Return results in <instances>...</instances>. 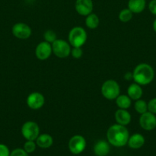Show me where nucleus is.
I'll return each instance as SVG.
<instances>
[{"label": "nucleus", "instance_id": "nucleus-1", "mask_svg": "<svg viewBox=\"0 0 156 156\" xmlns=\"http://www.w3.org/2000/svg\"><path fill=\"white\" fill-rule=\"evenodd\" d=\"M108 142L116 147H122L128 143L129 138L128 130L125 126L120 124H113L108 129L106 133Z\"/></svg>", "mask_w": 156, "mask_h": 156}, {"label": "nucleus", "instance_id": "nucleus-2", "mask_svg": "<svg viewBox=\"0 0 156 156\" xmlns=\"http://www.w3.org/2000/svg\"><path fill=\"white\" fill-rule=\"evenodd\" d=\"M133 80L140 85H146L151 83L154 77L152 67L147 63H140L136 66L132 72Z\"/></svg>", "mask_w": 156, "mask_h": 156}, {"label": "nucleus", "instance_id": "nucleus-3", "mask_svg": "<svg viewBox=\"0 0 156 156\" xmlns=\"http://www.w3.org/2000/svg\"><path fill=\"white\" fill-rule=\"evenodd\" d=\"M87 39V31L82 27H73L68 34L69 44L73 47H81L86 43Z\"/></svg>", "mask_w": 156, "mask_h": 156}, {"label": "nucleus", "instance_id": "nucleus-4", "mask_svg": "<svg viewBox=\"0 0 156 156\" xmlns=\"http://www.w3.org/2000/svg\"><path fill=\"white\" fill-rule=\"evenodd\" d=\"M101 93L105 98L115 100L120 94V86L116 81L110 79L102 85Z\"/></svg>", "mask_w": 156, "mask_h": 156}, {"label": "nucleus", "instance_id": "nucleus-5", "mask_svg": "<svg viewBox=\"0 0 156 156\" xmlns=\"http://www.w3.org/2000/svg\"><path fill=\"white\" fill-rule=\"evenodd\" d=\"M21 132V135L26 140L35 141L40 135V128L38 123L29 120L22 125Z\"/></svg>", "mask_w": 156, "mask_h": 156}, {"label": "nucleus", "instance_id": "nucleus-6", "mask_svg": "<svg viewBox=\"0 0 156 156\" xmlns=\"http://www.w3.org/2000/svg\"><path fill=\"white\" fill-rule=\"evenodd\" d=\"M51 46L54 54L58 57L64 59L70 55L71 52L70 44L64 40L57 39L54 42L52 43Z\"/></svg>", "mask_w": 156, "mask_h": 156}, {"label": "nucleus", "instance_id": "nucleus-7", "mask_svg": "<svg viewBox=\"0 0 156 156\" xmlns=\"http://www.w3.org/2000/svg\"><path fill=\"white\" fill-rule=\"evenodd\" d=\"M87 146V142L84 136L80 135H75L69 140V150L73 155H79L83 152Z\"/></svg>", "mask_w": 156, "mask_h": 156}, {"label": "nucleus", "instance_id": "nucleus-8", "mask_svg": "<svg viewBox=\"0 0 156 156\" xmlns=\"http://www.w3.org/2000/svg\"><path fill=\"white\" fill-rule=\"evenodd\" d=\"M12 33L15 37L24 40L30 37L32 35V29L30 26L23 22L16 23L12 28Z\"/></svg>", "mask_w": 156, "mask_h": 156}, {"label": "nucleus", "instance_id": "nucleus-9", "mask_svg": "<svg viewBox=\"0 0 156 156\" xmlns=\"http://www.w3.org/2000/svg\"><path fill=\"white\" fill-rule=\"evenodd\" d=\"M139 124L145 130H152L156 127V116L149 111L142 114L139 117Z\"/></svg>", "mask_w": 156, "mask_h": 156}, {"label": "nucleus", "instance_id": "nucleus-10", "mask_svg": "<svg viewBox=\"0 0 156 156\" xmlns=\"http://www.w3.org/2000/svg\"><path fill=\"white\" fill-rule=\"evenodd\" d=\"M45 98L40 92H32L26 99L28 107L32 110H39L44 106Z\"/></svg>", "mask_w": 156, "mask_h": 156}, {"label": "nucleus", "instance_id": "nucleus-11", "mask_svg": "<svg viewBox=\"0 0 156 156\" xmlns=\"http://www.w3.org/2000/svg\"><path fill=\"white\" fill-rule=\"evenodd\" d=\"M52 51L51 44L47 41H42L39 43L35 48L36 57L40 60H46L50 56Z\"/></svg>", "mask_w": 156, "mask_h": 156}, {"label": "nucleus", "instance_id": "nucleus-12", "mask_svg": "<svg viewBox=\"0 0 156 156\" xmlns=\"http://www.w3.org/2000/svg\"><path fill=\"white\" fill-rule=\"evenodd\" d=\"M75 9L79 15L82 16H87L93 12V0H76Z\"/></svg>", "mask_w": 156, "mask_h": 156}, {"label": "nucleus", "instance_id": "nucleus-13", "mask_svg": "<svg viewBox=\"0 0 156 156\" xmlns=\"http://www.w3.org/2000/svg\"><path fill=\"white\" fill-rule=\"evenodd\" d=\"M115 119L118 124L127 126L131 122V114L125 109H118L115 113Z\"/></svg>", "mask_w": 156, "mask_h": 156}, {"label": "nucleus", "instance_id": "nucleus-14", "mask_svg": "<svg viewBox=\"0 0 156 156\" xmlns=\"http://www.w3.org/2000/svg\"><path fill=\"white\" fill-rule=\"evenodd\" d=\"M145 142V138H144V136L142 134L135 133L128 138L127 144L128 145V146L131 149H140L141 147H142L144 146Z\"/></svg>", "mask_w": 156, "mask_h": 156}, {"label": "nucleus", "instance_id": "nucleus-15", "mask_svg": "<svg viewBox=\"0 0 156 156\" xmlns=\"http://www.w3.org/2000/svg\"><path fill=\"white\" fill-rule=\"evenodd\" d=\"M110 150L109 143L105 140H99L93 147L95 155L96 156H106Z\"/></svg>", "mask_w": 156, "mask_h": 156}, {"label": "nucleus", "instance_id": "nucleus-16", "mask_svg": "<svg viewBox=\"0 0 156 156\" xmlns=\"http://www.w3.org/2000/svg\"><path fill=\"white\" fill-rule=\"evenodd\" d=\"M146 6V0H128V9L133 14H139L143 12Z\"/></svg>", "mask_w": 156, "mask_h": 156}, {"label": "nucleus", "instance_id": "nucleus-17", "mask_svg": "<svg viewBox=\"0 0 156 156\" xmlns=\"http://www.w3.org/2000/svg\"><path fill=\"white\" fill-rule=\"evenodd\" d=\"M143 91H142L141 85L137 83H132L128 86L127 89V95L132 99V100H139L142 96Z\"/></svg>", "mask_w": 156, "mask_h": 156}, {"label": "nucleus", "instance_id": "nucleus-18", "mask_svg": "<svg viewBox=\"0 0 156 156\" xmlns=\"http://www.w3.org/2000/svg\"><path fill=\"white\" fill-rule=\"evenodd\" d=\"M54 140L50 135L47 133L41 134L36 139V144L41 149H47L53 145Z\"/></svg>", "mask_w": 156, "mask_h": 156}, {"label": "nucleus", "instance_id": "nucleus-19", "mask_svg": "<svg viewBox=\"0 0 156 156\" xmlns=\"http://www.w3.org/2000/svg\"><path fill=\"white\" fill-rule=\"evenodd\" d=\"M116 103L120 109L127 110L132 105V99L126 94H119L116 98Z\"/></svg>", "mask_w": 156, "mask_h": 156}, {"label": "nucleus", "instance_id": "nucleus-20", "mask_svg": "<svg viewBox=\"0 0 156 156\" xmlns=\"http://www.w3.org/2000/svg\"><path fill=\"white\" fill-rule=\"evenodd\" d=\"M86 25L90 29H95L99 26V19L96 14L90 13L86 18L85 20Z\"/></svg>", "mask_w": 156, "mask_h": 156}, {"label": "nucleus", "instance_id": "nucleus-21", "mask_svg": "<svg viewBox=\"0 0 156 156\" xmlns=\"http://www.w3.org/2000/svg\"><path fill=\"white\" fill-rule=\"evenodd\" d=\"M133 13L128 9H124L120 11L119 14V21L123 23L128 22L132 18Z\"/></svg>", "mask_w": 156, "mask_h": 156}, {"label": "nucleus", "instance_id": "nucleus-22", "mask_svg": "<svg viewBox=\"0 0 156 156\" xmlns=\"http://www.w3.org/2000/svg\"><path fill=\"white\" fill-rule=\"evenodd\" d=\"M135 110L137 111L139 114H142L148 111V104L143 100H136V103L134 105Z\"/></svg>", "mask_w": 156, "mask_h": 156}, {"label": "nucleus", "instance_id": "nucleus-23", "mask_svg": "<svg viewBox=\"0 0 156 156\" xmlns=\"http://www.w3.org/2000/svg\"><path fill=\"white\" fill-rule=\"evenodd\" d=\"M44 41L52 44L57 40V34L54 31L51 30H47L44 34Z\"/></svg>", "mask_w": 156, "mask_h": 156}, {"label": "nucleus", "instance_id": "nucleus-24", "mask_svg": "<svg viewBox=\"0 0 156 156\" xmlns=\"http://www.w3.org/2000/svg\"><path fill=\"white\" fill-rule=\"evenodd\" d=\"M36 146L37 144L35 143V141H32V140H27V142H26L24 145V150L28 154L32 153V152H35V149H36Z\"/></svg>", "mask_w": 156, "mask_h": 156}, {"label": "nucleus", "instance_id": "nucleus-25", "mask_svg": "<svg viewBox=\"0 0 156 156\" xmlns=\"http://www.w3.org/2000/svg\"><path fill=\"white\" fill-rule=\"evenodd\" d=\"M70 54L74 59H80L83 56V50L81 47H73L71 49Z\"/></svg>", "mask_w": 156, "mask_h": 156}, {"label": "nucleus", "instance_id": "nucleus-26", "mask_svg": "<svg viewBox=\"0 0 156 156\" xmlns=\"http://www.w3.org/2000/svg\"><path fill=\"white\" fill-rule=\"evenodd\" d=\"M148 111L152 114H156V98L149 101L148 104Z\"/></svg>", "mask_w": 156, "mask_h": 156}, {"label": "nucleus", "instance_id": "nucleus-27", "mask_svg": "<svg viewBox=\"0 0 156 156\" xmlns=\"http://www.w3.org/2000/svg\"><path fill=\"white\" fill-rule=\"evenodd\" d=\"M10 156H28V153L24 150V149H15L10 153Z\"/></svg>", "mask_w": 156, "mask_h": 156}, {"label": "nucleus", "instance_id": "nucleus-28", "mask_svg": "<svg viewBox=\"0 0 156 156\" xmlns=\"http://www.w3.org/2000/svg\"><path fill=\"white\" fill-rule=\"evenodd\" d=\"M10 151L8 146L0 143V156H10Z\"/></svg>", "mask_w": 156, "mask_h": 156}, {"label": "nucleus", "instance_id": "nucleus-29", "mask_svg": "<svg viewBox=\"0 0 156 156\" xmlns=\"http://www.w3.org/2000/svg\"><path fill=\"white\" fill-rule=\"evenodd\" d=\"M148 9L153 15H156V0H151L148 4Z\"/></svg>", "mask_w": 156, "mask_h": 156}, {"label": "nucleus", "instance_id": "nucleus-30", "mask_svg": "<svg viewBox=\"0 0 156 156\" xmlns=\"http://www.w3.org/2000/svg\"><path fill=\"white\" fill-rule=\"evenodd\" d=\"M124 78H125V80H128V81L133 79L132 73H131V72H128V73H126L125 74V76H124Z\"/></svg>", "mask_w": 156, "mask_h": 156}, {"label": "nucleus", "instance_id": "nucleus-31", "mask_svg": "<svg viewBox=\"0 0 156 156\" xmlns=\"http://www.w3.org/2000/svg\"><path fill=\"white\" fill-rule=\"evenodd\" d=\"M153 29H154V31L156 32V19L154 20V22H153Z\"/></svg>", "mask_w": 156, "mask_h": 156}]
</instances>
